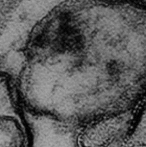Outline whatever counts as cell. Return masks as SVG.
<instances>
[{
	"instance_id": "cell-4",
	"label": "cell",
	"mask_w": 146,
	"mask_h": 147,
	"mask_svg": "<svg viewBox=\"0 0 146 147\" xmlns=\"http://www.w3.org/2000/svg\"><path fill=\"white\" fill-rule=\"evenodd\" d=\"M20 109L15 75L10 74L0 59V115L19 111Z\"/></svg>"
},
{
	"instance_id": "cell-3",
	"label": "cell",
	"mask_w": 146,
	"mask_h": 147,
	"mask_svg": "<svg viewBox=\"0 0 146 147\" xmlns=\"http://www.w3.org/2000/svg\"><path fill=\"white\" fill-rule=\"evenodd\" d=\"M28 135L19 111L0 115V147H28Z\"/></svg>"
},
{
	"instance_id": "cell-1",
	"label": "cell",
	"mask_w": 146,
	"mask_h": 147,
	"mask_svg": "<svg viewBox=\"0 0 146 147\" xmlns=\"http://www.w3.org/2000/svg\"><path fill=\"white\" fill-rule=\"evenodd\" d=\"M104 69L69 39L37 44L15 75L20 106L34 116L68 127L102 114Z\"/></svg>"
},
{
	"instance_id": "cell-2",
	"label": "cell",
	"mask_w": 146,
	"mask_h": 147,
	"mask_svg": "<svg viewBox=\"0 0 146 147\" xmlns=\"http://www.w3.org/2000/svg\"><path fill=\"white\" fill-rule=\"evenodd\" d=\"M123 120L116 115L100 114L72 127L73 147H111L118 138Z\"/></svg>"
}]
</instances>
